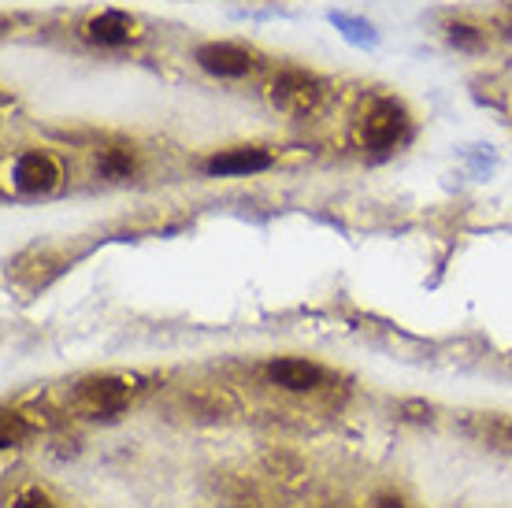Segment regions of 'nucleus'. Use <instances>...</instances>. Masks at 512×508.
Here are the masks:
<instances>
[{
    "label": "nucleus",
    "instance_id": "0eeeda50",
    "mask_svg": "<svg viewBox=\"0 0 512 508\" xmlns=\"http://www.w3.org/2000/svg\"><path fill=\"white\" fill-rule=\"evenodd\" d=\"M138 34H141L138 23L123 12H104L86 23V38L97 41V45H127V41H134Z\"/></svg>",
    "mask_w": 512,
    "mask_h": 508
},
{
    "label": "nucleus",
    "instance_id": "423d86ee",
    "mask_svg": "<svg viewBox=\"0 0 512 508\" xmlns=\"http://www.w3.org/2000/svg\"><path fill=\"white\" fill-rule=\"evenodd\" d=\"M268 379L290 394H308V390H320L323 386V368L312 364V360H297V356H282V360H271L268 364Z\"/></svg>",
    "mask_w": 512,
    "mask_h": 508
},
{
    "label": "nucleus",
    "instance_id": "39448f33",
    "mask_svg": "<svg viewBox=\"0 0 512 508\" xmlns=\"http://www.w3.org/2000/svg\"><path fill=\"white\" fill-rule=\"evenodd\" d=\"M12 178H15V190L49 193V190H56V186H60V164H56L49 153L30 149V153H23L19 160H15Z\"/></svg>",
    "mask_w": 512,
    "mask_h": 508
},
{
    "label": "nucleus",
    "instance_id": "20e7f679",
    "mask_svg": "<svg viewBox=\"0 0 512 508\" xmlns=\"http://www.w3.org/2000/svg\"><path fill=\"white\" fill-rule=\"evenodd\" d=\"M197 64L219 78H245L260 67V60H256V52L242 49V45H231V41H208V45L197 49Z\"/></svg>",
    "mask_w": 512,
    "mask_h": 508
},
{
    "label": "nucleus",
    "instance_id": "f257e3e1",
    "mask_svg": "<svg viewBox=\"0 0 512 508\" xmlns=\"http://www.w3.org/2000/svg\"><path fill=\"white\" fill-rule=\"evenodd\" d=\"M138 394V379L127 375H90V379L75 382L71 390V408L82 416H116L134 401Z\"/></svg>",
    "mask_w": 512,
    "mask_h": 508
},
{
    "label": "nucleus",
    "instance_id": "7ed1b4c3",
    "mask_svg": "<svg viewBox=\"0 0 512 508\" xmlns=\"http://www.w3.org/2000/svg\"><path fill=\"white\" fill-rule=\"evenodd\" d=\"M268 97L286 115H312L323 104V82L308 71H282L271 82Z\"/></svg>",
    "mask_w": 512,
    "mask_h": 508
},
{
    "label": "nucleus",
    "instance_id": "1a4fd4ad",
    "mask_svg": "<svg viewBox=\"0 0 512 508\" xmlns=\"http://www.w3.org/2000/svg\"><path fill=\"white\" fill-rule=\"evenodd\" d=\"M97 171L104 178H130L134 175V156L127 149H104V153H97Z\"/></svg>",
    "mask_w": 512,
    "mask_h": 508
},
{
    "label": "nucleus",
    "instance_id": "4468645a",
    "mask_svg": "<svg viewBox=\"0 0 512 508\" xmlns=\"http://www.w3.org/2000/svg\"><path fill=\"white\" fill-rule=\"evenodd\" d=\"M383 505H386V508H405L401 501H383Z\"/></svg>",
    "mask_w": 512,
    "mask_h": 508
},
{
    "label": "nucleus",
    "instance_id": "9b49d317",
    "mask_svg": "<svg viewBox=\"0 0 512 508\" xmlns=\"http://www.w3.org/2000/svg\"><path fill=\"white\" fill-rule=\"evenodd\" d=\"M23 438H26V416L23 412H4V420H0V445L12 449Z\"/></svg>",
    "mask_w": 512,
    "mask_h": 508
},
{
    "label": "nucleus",
    "instance_id": "f03ea898",
    "mask_svg": "<svg viewBox=\"0 0 512 508\" xmlns=\"http://www.w3.org/2000/svg\"><path fill=\"white\" fill-rule=\"evenodd\" d=\"M405 130H409V115H405V104L394 97H379L360 119V141L364 149H375V153L394 149L405 138Z\"/></svg>",
    "mask_w": 512,
    "mask_h": 508
},
{
    "label": "nucleus",
    "instance_id": "ddd939ff",
    "mask_svg": "<svg viewBox=\"0 0 512 508\" xmlns=\"http://www.w3.org/2000/svg\"><path fill=\"white\" fill-rule=\"evenodd\" d=\"M15 508H56V501H52L45 490L30 486V490H23V494L15 497Z\"/></svg>",
    "mask_w": 512,
    "mask_h": 508
},
{
    "label": "nucleus",
    "instance_id": "9d476101",
    "mask_svg": "<svg viewBox=\"0 0 512 508\" xmlns=\"http://www.w3.org/2000/svg\"><path fill=\"white\" fill-rule=\"evenodd\" d=\"M331 23L338 26V30H342L349 41H357V45H372V41H375L372 23H364V19H353V15H338V12H334Z\"/></svg>",
    "mask_w": 512,
    "mask_h": 508
},
{
    "label": "nucleus",
    "instance_id": "f8f14e48",
    "mask_svg": "<svg viewBox=\"0 0 512 508\" xmlns=\"http://www.w3.org/2000/svg\"><path fill=\"white\" fill-rule=\"evenodd\" d=\"M449 41H453V45H461V49H475V45L483 41V34H479L475 26L453 23V26H449Z\"/></svg>",
    "mask_w": 512,
    "mask_h": 508
},
{
    "label": "nucleus",
    "instance_id": "6e6552de",
    "mask_svg": "<svg viewBox=\"0 0 512 508\" xmlns=\"http://www.w3.org/2000/svg\"><path fill=\"white\" fill-rule=\"evenodd\" d=\"M271 156L264 149H227L208 160L212 175H253V171H268Z\"/></svg>",
    "mask_w": 512,
    "mask_h": 508
}]
</instances>
